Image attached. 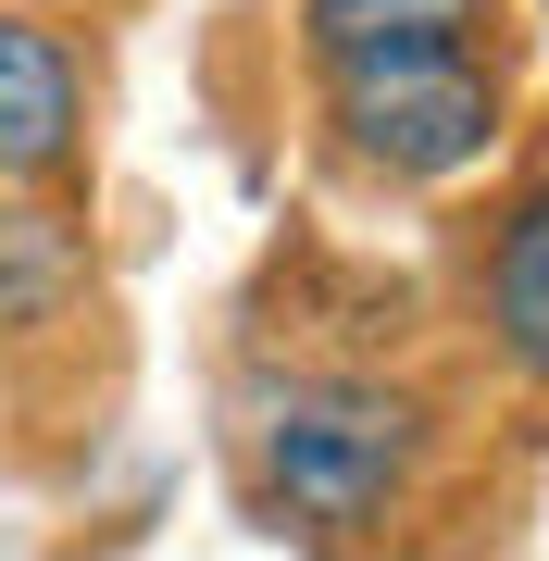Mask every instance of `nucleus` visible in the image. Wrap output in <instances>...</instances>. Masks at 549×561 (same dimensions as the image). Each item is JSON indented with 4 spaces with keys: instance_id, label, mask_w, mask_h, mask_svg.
Segmentation results:
<instances>
[{
    "instance_id": "f257e3e1",
    "label": "nucleus",
    "mask_w": 549,
    "mask_h": 561,
    "mask_svg": "<svg viewBox=\"0 0 549 561\" xmlns=\"http://www.w3.org/2000/svg\"><path fill=\"white\" fill-rule=\"evenodd\" d=\"M238 461H250V512H263L275 537L375 549L387 524L425 500L437 400L412 375H375V362H287V375L250 387Z\"/></svg>"
},
{
    "instance_id": "f03ea898",
    "label": "nucleus",
    "mask_w": 549,
    "mask_h": 561,
    "mask_svg": "<svg viewBox=\"0 0 549 561\" xmlns=\"http://www.w3.org/2000/svg\"><path fill=\"white\" fill-rule=\"evenodd\" d=\"M325 150L375 187H462L474 162L512 138V88L488 38L474 50H387V62H325L312 76Z\"/></svg>"
},
{
    "instance_id": "7ed1b4c3",
    "label": "nucleus",
    "mask_w": 549,
    "mask_h": 561,
    "mask_svg": "<svg viewBox=\"0 0 549 561\" xmlns=\"http://www.w3.org/2000/svg\"><path fill=\"white\" fill-rule=\"evenodd\" d=\"M88 162V50L38 0H0V187H62Z\"/></svg>"
},
{
    "instance_id": "20e7f679",
    "label": "nucleus",
    "mask_w": 549,
    "mask_h": 561,
    "mask_svg": "<svg viewBox=\"0 0 549 561\" xmlns=\"http://www.w3.org/2000/svg\"><path fill=\"white\" fill-rule=\"evenodd\" d=\"M101 300V238L62 187H0V350L76 337Z\"/></svg>"
},
{
    "instance_id": "39448f33",
    "label": "nucleus",
    "mask_w": 549,
    "mask_h": 561,
    "mask_svg": "<svg viewBox=\"0 0 549 561\" xmlns=\"http://www.w3.org/2000/svg\"><path fill=\"white\" fill-rule=\"evenodd\" d=\"M474 337L500 350V375L549 400V162L500 201L488 250H474Z\"/></svg>"
},
{
    "instance_id": "423d86ee",
    "label": "nucleus",
    "mask_w": 549,
    "mask_h": 561,
    "mask_svg": "<svg viewBox=\"0 0 549 561\" xmlns=\"http://www.w3.org/2000/svg\"><path fill=\"white\" fill-rule=\"evenodd\" d=\"M500 0H300V62H387V50H474Z\"/></svg>"
}]
</instances>
